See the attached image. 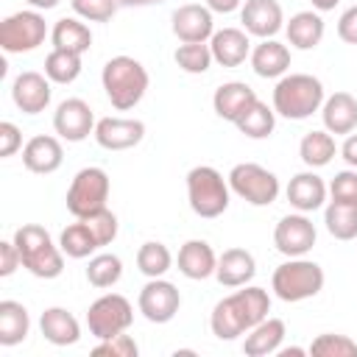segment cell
<instances>
[{
  "label": "cell",
  "instance_id": "obj_30",
  "mask_svg": "<svg viewBox=\"0 0 357 357\" xmlns=\"http://www.w3.org/2000/svg\"><path fill=\"white\" fill-rule=\"evenodd\" d=\"M31 332V315L25 304L14 298L0 301V346H17L28 337Z\"/></svg>",
  "mask_w": 357,
  "mask_h": 357
},
{
  "label": "cell",
  "instance_id": "obj_31",
  "mask_svg": "<svg viewBox=\"0 0 357 357\" xmlns=\"http://www.w3.org/2000/svg\"><path fill=\"white\" fill-rule=\"evenodd\" d=\"M337 153V145H335V137L326 131V128H318V131H310L301 137L298 142V156L307 167H324L332 162V156Z\"/></svg>",
  "mask_w": 357,
  "mask_h": 357
},
{
  "label": "cell",
  "instance_id": "obj_48",
  "mask_svg": "<svg viewBox=\"0 0 357 357\" xmlns=\"http://www.w3.org/2000/svg\"><path fill=\"white\" fill-rule=\"evenodd\" d=\"M204 6L212 11V14H231L243 6V0H204Z\"/></svg>",
  "mask_w": 357,
  "mask_h": 357
},
{
  "label": "cell",
  "instance_id": "obj_19",
  "mask_svg": "<svg viewBox=\"0 0 357 357\" xmlns=\"http://www.w3.org/2000/svg\"><path fill=\"white\" fill-rule=\"evenodd\" d=\"M64 162V148H61V137H50V134H36L22 145V165L31 173L47 176L56 173Z\"/></svg>",
  "mask_w": 357,
  "mask_h": 357
},
{
  "label": "cell",
  "instance_id": "obj_27",
  "mask_svg": "<svg viewBox=\"0 0 357 357\" xmlns=\"http://www.w3.org/2000/svg\"><path fill=\"white\" fill-rule=\"evenodd\" d=\"M321 120L329 134H351L357 128V98L351 92H335L321 106Z\"/></svg>",
  "mask_w": 357,
  "mask_h": 357
},
{
  "label": "cell",
  "instance_id": "obj_9",
  "mask_svg": "<svg viewBox=\"0 0 357 357\" xmlns=\"http://www.w3.org/2000/svg\"><path fill=\"white\" fill-rule=\"evenodd\" d=\"M131 324H134V307L120 293H103L86 310V326L95 340H106L120 332H128Z\"/></svg>",
  "mask_w": 357,
  "mask_h": 357
},
{
  "label": "cell",
  "instance_id": "obj_51",
  "mask_svg": "<svg viewBox=\"0 0 357 357\" xmlns=\"http://www.w3.org/2000/svg\"><path fill=\"white\" fill-rule=\"evenodd\" d=\"M310 3H312V8H315V11H332L340 0H310Z\"/></svg>",
  "mask_w": 357,
  "mask_h": 357
},
{
  "label": "cell",
  "instance_id": "obj_5",
  "mask_svg": "<svg viewBox=\"0 0 357 357\" xmlns=\"http://www.w3.org/2000/svg\"><path fill=\"white\" fill-rule=\"evenodd\" d=\"M324 268L307 257H287V262H282L273 276H271V290L276 293V298L296 304V301H307L312 296H318L324 290Z\"/></svg>",
  "mask_w": 357,
  "mask_h": 357
},
{
  "label": "cell",
  "instance_id": "obj_37",
  "mask_svg": "<svg viewBox=\"0 0 357 357\" xmlns=\"http://www.w3.org/2000/svg\"><path fill=\"white\" fill-rule=\"evenodd\" d=\"M45 75H47L53 84H73V81L81 75V53L53 47V50L45 56Z\"/></svg>",
  "mask_w": 357,
  "mask_h": 357
},
{
  "label": "cell",
  "instance_id": "obj_28",
  "mask_svg": "<svg viewBox=\"0 0 357 357\" xmlns=\"http://www.w3.org/2000/svg\"><path fill=\"white\" fill-rule=\"evenodd\" d=\"M324 20H321V11H296L287 22H284V33H287V42L290 47L296 50H312L321 45L324 39Z\"/></svg>",
  "mask_w": 357,
  "mask_h": 357
},
{
  "label": "cell",
  "instance_id": "obj_32",
  "mask_svg": "<svg viewBox=\"0 0 357 357\" xmlns=\"http://www.w3.org/2000/svg\"><path fill=\"white\" fill-rule=\"evenodd\" d=\"M234 126H237V131H240L243 137H248V139H265V137H271L273 128H276V112H273V106H268L265 100L257 98V100L248 106V112H245Z\"/></svg>",
  "mask_w": 357,
  "mask_h": 357
},
{
  "label": "cell",
  "instance_id": "obj_26",
  "mask_svg": "<svg viewBox=\"0 0 357 357\" xmlns=\"http://www.w3.org/2000/svg\"><path fill=\"white\" fill-rule=\"evenodd\" d=\"M39 329L42 337L53 346H75L81 340V324L64 307H47L39 318Z\"/></svg>",
  "mask_w": 357,
  "mask_h": 357
},
{
  "label": "cell",
  "instance_id": "obj_50",
  "mask_svg": "<svg viewBox=\"0 0 357 357\" xmlns=\"http://www.w3.org/2000/svg\"><path fill=\"white\" fill-rule=\"evenodd\" d=\"M117 3L126 6V8H142V6H156L162 0H117Z\"/></svg>",
  "mask_w": 357,
  "mask_h": 357
},
{
  "label": "cell",
  "instance_id": "obj_1",
  "mask_svg": "<svg viewBox=\"0 0 357 357\" xmlns=\"http://www.w3.org/2000/svg\"><path fill=\"white\" fill-rule=\"evenodd\" d=\"M271 312V296L265 287L243 284V290H234L231 296L220 298L212 307L209 329L218 340H234L245 335L251 326H257Z\"/></svg>",
  "mask_w": 357,
  "mask_h": 357
},
{
  "label": "cell",
  "instance_id": "obj_22",
  "mask_svg": "<svg viewBox=\"0 0 357 357\" xmlns=\"http://www.w3.org/2000/svg\"><path fill=\"white\" fill-rule=\"evenodd\" d=\"M176 265H178V273H181V276H187V279H192V282H201V279L215 276L218 254L212 251V245H209L206 240H187V243L178 248Z\"/></svg>",
  "mask_w": 357,
  "mask_h": 357
},
{
  "label": "cell",
  "instance_id": "obj_35",
  "mask_svg": "<svg viewBox=\"0 0 357 357\" xmlns=\"http://www.w3.org/2000/svg\"><path fill=\"white\" fill-rule=\"evenodd\" d=\"M123 276V259L117 254H109V251H100V254H92L89 262H86V282L98 290H106V287H114Z\"/></svg>",
  "mask_w": 357,
  "mask_h": 357
},
{
  "label": "cell",
  "instance_id": "obj_42",
  "mask_svg": "<svg viewBox=\"0 0 357 357\" xmlns=\"http://www.w3.org/2000/svg\"><path fill=\"white\" fill-rule=\"evenodd\" d=\"M92 354H106V357H137L139 354V346L131 335L120 332L114 337H106V340H98V346L92 349Z\"/></svg>",
  "mask_w": 357,
  "mask_h": 357
},
{
  "label": "cell",
  "instance_id": "obj_20",
  "mask_svg": "<svg viewBox=\"0 0 357 357\" xmlns=\"http://www.w3.org/2000/svg\"><path fill=\"white\" fill-rule=\"evenodd\" d=\"M257 276V259L248 248H226L218 257V268H215V279L223 287H243L251 284V279Z\"/></svg>",
  "mask_w": 357,
  "mask_h": 357
},
{
  "label": "cell",
  "instance_id": "obj_17",
  "mask_svg": "<svg viewBox=\"0 0 357 357\" xmlns=\"http://www.w3.org/2000/svg\"><path fill=\"white\" fill-rule=\"evenodd\" d=\"M50 84H53V81H50L45 73H36V70L20 73V75L14 78V84H11V100H14V106H17L20 112H25V114H39V112H45V109L50 106V95H53Z\"/></svg>",
  "mask_w": 357,
  "mask_h": 357
},
{
  "label": "cell",
  "instance_id": "obj_49",
  "mask_svg": "<svg viewBox=\"0 0 357 357\" xmlns=\"http://www.w3.org/2000/svg\"><path fill=\"white\" fill-rule=\"evenodd\" d=\"M31 8H36V11H50V8H56L61 0H25Z\"/></svg>",
  "mask_w": 357,
  "mask_h": 357
},
{
  "label": "cell",
  "instance_id": "obj_2",
  "mask_svg": "<svg viewBox=\"0 0 357 357\" xmlns=\"http://www.w3.org/2000/svg\"><path fill=\"white\" fill-rule=\"evenodd\" d=\"M100 84L109 103L117 112H128L145 98L151 75L145 64L137 61L134 56H112L100 70Z\"/></svg>",
  "mask_w": 357,
  "mask_h": 357
},
{
  "label": "cell",
  "instance_id": "obj_3",
  "mask_svg": "<svg viewBox=\"0 0 357 357\" xmlns=\"http://www.w3.org/2000/svg\"><path fill=\"white\" fill-rule=\"evenodd\" d=\"M324 100H326V92L321 78L310 73H287L276 81L271 106L284 120H307L315 112H321Z\"/></svg>",
  "mask_w": 357,
  "mask_h": 357
},
{
  "label": "cell",
  "instance_id": "obj_15",
  "mask_svg": "<svg viewBox=\"0 0 357 357\" xmlns=\"http://www.w3.org/2000/svg\"><path fill=\"white\" fill-rule=\"evenodd\" d=\"M170 28L178 42H209L215 33V20L204 3H184L170 14Z\"/></svg>",
  "mask_w": 357,
  "mask_h": 357
},
{
  "label": "cell",
  "instance_id": "obj_12",
  "mask_svg": "<svg viewBox=\"0 0 357 357\" xmlns=\"http://www.w3.org/2000/svg\"><path fill=\"white\" fill-rule=\"evenodd\" d=\"M318 240L315 223L307 218V212H293L279 218L273 229V245L284 257H307Z\"/></svg>",
  "mask_w": 357,
  "mask_h": 357
},
{
  "label": "cell",
  "instance_id": "obj_4",
  "mask_svg": "<svg viewBox=\"0 0 357 357\" xmlns=\"http://www.w3.org/2000/svg\"><path fill=\"white\" fill-rule=\"evenodd\" d=\"M14 243L22 257V268L36 279H56L64 271V251L53 243L50 231L39 223H22L14 231Z\"/></svg>",
  "mask_w": 357,
  "mask_h": 357
},
{
  "label": "cell",
  "instance_id": "obj_33",
  "mask_svg": "<svg viewBox=\"0 0 357 357\" xmlns=\"http://www.w3.org/2000/svg\"><path fill=\"white\" fill-rule=\"evenodd\" d=\"M59 245H61L64 257H70V259H86V257H92L100 248L98 240H95V234L89 231V226L81 218H75V223H70L59 234Z\"/></svg>",
  "mask_w": 357,
  "mask_h": 357
},
{
  "label": "cell",
  "instance_id": "obj_16",
  "mask_svg": "<svg viewBox=\"0 0 357 357\" xmlns=\"http://www.w3.org/2000/svg\"><path fill=\"white\" fill-rule=\"evenodd\" d=\"M95 142L106 151H128L142 142L145 123L137 117H100L95 123Z\"/></svg>",
  "mask_w": 357,
  "mask_h": 357
},
{
  "label": "cell",
  "instance_id": "obj_11",
  "mask_svg": "<svg viewBox=\"0 0 357 357\" xmlns=\"http://www.w3.org/2000/svg\"><path fill=\"white\" fill-rule=\"evenodd\" d=\"M178 307H181V293L165 276L148 279L142 284V290H139V298H137V310L151 324H167V321H173L176 312H178Z\"/></svg>",
  "mask_w": 357,
  "mask_h": 357
},
{
  "label": "cell",
  "instance_id": "obj_24",
  "mask_svg": "<svg viewBox=\"0 0 357 357\" xmlns=\"http://www.w3.org/2000/svg\"><path fill=\"white\" fill-rule=\"evenodd\" d=\"M212 59L220 67H240L251 56V39L243 28H220L209 39Z\"/></svg>",
  "mask_w": 357,
  "mask_h": 357
},
{
  "label": "cell",
  "instance_id": "obj_43",
  "mask_svg": "<svg viewBox=\"0 0 357 357\" xmlns=\"http://www.w3.org/2000/svg\"><path fill=\"white\" fill-rule=\"evenodd\" d=\"M329 195L332 201H343V204H357V170H340L335 173V178L329 181Z\"/></svg>",
  "mask_w": 357,
  "mask_h": 357
},
{
  "label": "cell",
  "instance_id": "obj_44",
  "mask_svg": "<svg viewBox=\"0 0 357 357\" xmlns=\"http://www.w3.org/2000/svg\"><path fill=\"white\" fill-rule=\"evenodd\" d=\"M20 148H22V131H20L11 120H3V123H0V156L8 159V156H14Z\"/></svg>",
  "mask_w": 357,
  "mask_h": 357
},
{
  "label": "cell",
  "instance_id": "obj_13",
  "mask_svg": "<svg viewBox=\"0 0 357 357\" xmlns=\"http://www.w3.org/2000/svg\"><path fill=\"white\" fill-rule=\"evenodd\" d=\"M95 114L84 98H67L53 112V131L67 142H84L95 134Z\"/></svg>",
  "mask_w": 357,
  "mask_h": 357
},
{
  "label": "cell",
  "instance_id": "obj_7",
  "mask_svg": "<svg viewBox=\"0 0 357 357\" xmlns=\"http://www.w3.org/2000/svg\"><path fill=\"white\" fill-rule=\"evenodd\" d=\"M109 190H112V181L103 167H95V165L81 167L67 187V198H64L67 212L73 218H86L103 209L109 201Z\"/></svg>",
  "mask_w": 357,
  "mask_h": 357
},
{
  "label": "cell",
  "instance_id": "obj_45",
  "mask_svg": "<svg viewBox=\"0 0 357 357\" xmlns=\"http://www.w3.org/2000/svg\"><path fill=\"white\" fill-rule=\"evenodd\" d=\"M17 268H22V257L14 240H3L0 243V276H11Z\"/></svg>",
  "mask_w": 357,
  "mask_h": 357
},
{
  "label": "cell",
  "instance_id": "obj_41",
  "mask_svg": "<svg viewBox=\"0 0 357 357\" xmlns=\"http://www.w3.org/2000/svg\"><path fill=\"white\" fill-rule=\"evenodd\" d=\"M75 17L86 20V22H109L117 11V0H70Z\"/></svg>",
  "mask_w": 357,
  "mask_h": 357
},
{
  "label": "cell",
  "instance_id": "obj_34",
  "mask_svg": "<svg viewBox=\"0 0 357 357\" xmlns=\"http://www.w3.org/2000/svg\"><path fill=\"white\" fill-rule=\"evenodd\" d=\"M324 226L335 240H354L357 237V204L329 201L324 209Z\"/></svg>",
  "mask_w": 357,
  "mask_h": 357
},
{
  "label": "cell",
  "instance_id": "obj_46",
  "mask_svg": "<svg viewBox=\"0 0 357 357\" xmlns=\"http://www.w3.org/2000/svg\"><path fill=\"white\" fill-rule=\"evenodd\" d=\"M337 36L346 45H357V3L340 14V20H337Z\"/></svg>",
  "mask_w": 357,
  "mask_h": 357
},
{
  "label": "cell",
  "instance_id": "obj_40",
  "mask_svg": "<svg viewBox=\"0 0 357 357\" xmlns=\"http://www.w3.org/2000/svg\"><path fill=\"white\" fill-rule=\"evenodd\" d=\"M81 220L89 226V231L95 234V240H98V245H100V248H103V245H109V243H114L120 223H117V215H114L109 206H103V209H98V212H92V215L81 218Z\"/></svg>",
  "mask_w": 357,
  "mask_h": 357
},
{
  "label": "cell",
  "instance_id": "obj_21",
  "mask_svg": "<svg viewBox=\"0 0 357 357\" xmlns=\"http://www.w3.org/2000/svg\"><path fill=\"white\" fill-rule=\"evenodd\" d=\"M257 100V92L245 84V81H226L215 89L212 95V109L220 120H229V123H237L248 106Z\"/></svg>",
  "mask_w": 357,
  "mask_h": 357
},
{
  "label": "cell",
  "instance_id": "obj_25",
  "mask_svg": "<svg viewBox=\"0 0 357 357\" xmlns=\"http://www.w3.org/2000/svg\"><path fill=\"white\" fill-rule=\"evenodd\" d=\"M248 61L259 78H282L290 70V47L276 39H259V45L251 47Z\"/></svg>",
  "mask_w": 357,
  "mask_h": 357
},
{
  "label": "cell",
  "instance_id": "obj_8",
  "mask_svg": "<svg viewBox=\"0 0 357 357\" xmlns=\"http://www.w3.org/2000/svg\"><path fill=\"white\" fill-rule=\"evenodd\" d=\"M229 187L234 195H240L251 206H271L279 198V178L273 170L257 165V162H240L229 170Z\"/></svg>",
  "mask_w": 357,
  "mask_h": 357
},
{
  "label": "cell",
  "instance_id": "obj_6",
  "mask_svg": "<svg viewBox=\"0 0 357 357\" xmlns=\"http://www.w3.org/2000/svg\"><path fill=\"white\" fill-rule=\"evenodd\" d=\"M229 198H231L229 178H223V173L215 170L212 165H195L187 173V201L198 218L206 220L220 218L229 209Z\"/></svg>",
  "mask_w": 357,
  "mask_h": 357
},
{
  "label": "cell",
  "instance_id": "obj_38",
  "mask_svg": "<svg viewBox=\"0 0 357 357\" xmlns=\"http://www.w3.org/2000/svg\"><path fill=\"white\" fill-rule=\"evenodd\" d=\"M173 61L178 64V70H184L190 75H204L215 59H212L209 42H181L173 53Z\"/></svg>",
  "mask_w": 357,
  "mask_h": 357
},
{
  "label": "cell",
  "instance_id": "obj_14",
  "mask_svg": "<svg viewBox=\"0 0 357 357\" xmlns=\"http://www.w3.org/2000/svg\"><path fill=\"white\" fill-rule=\"evenodd\" d=\"M240 22L248 36L273 39L284 28V11H282L279 0H243Z\"/></svg>",
  "mask_w": 357,
  "mask_h": 357
},
{
  "label": "cell",
  "instance_id": "obj_29",
  "mask_svg": "<svg viewBox=\"0 0 357 357\" xmlns=\"http://www.w3.org/2000/svg\"><path fill=\"white\" fill-rule=\"evenodd\" d=\"M50 42L53 47L73 50V53H86L92 47V31L81 17H61L50 28Z\"/></svg>",
  "mask_w": 357,
  "mask_h": 357
},
{
  "label": "cell",
  "instance_id": "obj_10",
  "mask_svg": "<svg viewBox=\"0 0 357 357\" xmlns=\"http://www.w3.org/2000/svg\"><path fill=\"white\" fill-rule=\"evenodd\" d=\"M47 22L36 8L14 11L0 22V47L6 53H31L47 39Z\"/></svg>",
  "mask_w": 357,
  "mask_h": 357
},
{
  "label": "cell",
  "instance_id": "obj_36",
  "mask_svg": "<svg viewBox=\"0 0 357 357\" xmlns=\"http://www.w3.org/2000/svg\"><path fill=\"white\" fill-rule=\"evenodd\" d=\"M137 268H139L142 276L159 279V276H165V273L173 268V254H170V248H167L165 243L148 240V243H142L139 251H137Z\"/></svg>",
  "mask_w": 357,
  "mask_h": 357
},
{
  "label": "cell",
  "instance_id": "obj_47",
  "mask_svg": "<svg viewBox=\"0 0 357 357\" xmlns=\"http://www.w3.org/2000/svg\"><path fill=\"white\" fill-rule=\"evenodd\" d=\"M340 156L346 159L349 167L357 170V134H346V139H343V145H340Z\"/></svg>",
  "mask_w": 357,
  "mask_h": 357
},
{
  "label": "cell",
  "instance_id": "obj_23",
  "mask_svg": "<svg viewBox=\"0 0 357 357\" xmlns=\"http://www.w3.org/2000/svg\"><path fill=\"white\" fill-rule=\"evenodd\" d=\"M287 335V326L282 318H262L257 326H251L243 337V354L245 357H268L282 349V340Z\"/></svg>",
  "mask_w": 357,
  "mask_h": 357
},
{
  "label": "cell",
  "instance_id": "obj_39",
  "mask_svg": "<svg viewBox=\"0 0 357 357\" xmlns=\"http://www.w3.org/2000/svg\"><path fill=\"white\" fill-rule=\"evenodd\" d=\"M307 351L312 357H357V340H351L349 335L324 332L310 343Z\"/></svg>",
  "mask_w": 357,
  "mask_h": 357
},
{
  "label": "cell",
  "instance_id": "obj_18",
  "mask_svg": "<svg viewBox=\"0 0 357 357\" xmlns=\"http://www.w3.org/2000/svg\"><path fill=\"white\" fill-rule=\"evenodd\" d=\"M290 206L296 212H315L326 204V195H329V184L310 167L304 173H296L290 181H287V190H284Z\"/></svg>",
  "mask_w": 357,
  "mask_h": 357
}]
</instances>
